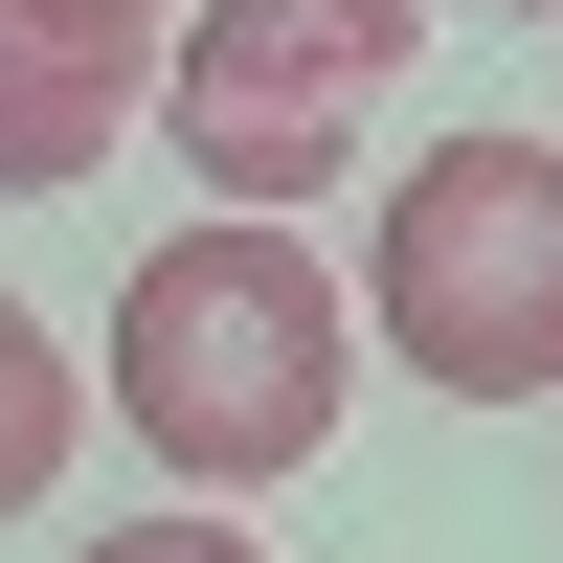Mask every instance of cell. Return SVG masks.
Returning a JSON list of instances; mask_svg holds the SVG:
<instances>
[{
	"mask_svg": "<svg viewBox=\"0 0 563 563\" xmlns=\"http://www.w3.org/2000/svg\"><path fill=\"white\" fill-rule=\"evenodd\" d=\"M361 339L451 406H541L563 384V135H451L384 180L361 249Z\"/></svg>",
	"mask_w": 563,
	"mask_h": 563,
	"instance_id": "obj_2",
	"label": "cell"
},
{
	"mask_svg": "<svg viewBox=\"0 0 563 563\" xmlns=\"http://www.w3.org/2000/svg\"><path fill=\"white\" fill-rule=\"evenodd\" d=\"M113 135H135V68H68V45L0 23V180H23V203H45V180H90Z\"/></svg>",
	"mask_w": 563,
	"mask_h": 563,
	"instance_id": "obj_4",
	"label": "cell"
},
{
	"mask_svg": "<svg viewBox=\"0 0 563 563\" xmlns=\"http://www.w3.org/2000/svg\"><path fill=\"white\" fill-rule=\"evenodd\" d=\"M0 23H23V45H68V68H135L180 0H0Z\"/></svg>",
	"mask_w": 563,
	"mask_h": 563,
	"instance_id": "obj_6",
	"label": "cell"
},
{
	"mask_svg": "<svg viewBox=\"0 0 563 563\" xmlns=\"http://www.w3.org/2000/svg\"><path fill=\"white\" fill-rule=\"evenodd\" d=\"M68 563H271L249 519H113V541H68Z\"/></svg>",
	"mask_w": 563,
	"mask_h": 563,
	"instance_id": "obj_7",
	"label": "cell"
},
{
	"mask_svg": "<svg viewBox=\"0 0 563 563\" xmlns=\"http://www.w3.org/2000/svg\"><path fill=\"white\" fill-rule=\"evenodd\" d=\"M113 406H135L158 474L271 496V474H316L339 406H361V294H339L271 203H225V225H180V249H135V294H113Z\"/></svg>",
	"mask_w": 563,
	"mask_h": 563,
	"instance_id": "obj_1",
	"label": "cell"
},
{
	"mask_svg": "<svg viewBox=\"0 0 563 563\" xmlns=\"http://www.w3.org/2000/svg\"><path fill=\"white\" fill-rule=\"evenodd\" d=\"M68 429H90V384H68V339H45L23 294H0V519H45V474H68Z\"/></svg>",
	"mask_w": 563,
	"mask_h": 563,
	"instance_id": "obj_5",
	"label": "cell"
},
{
	"mask_svg": "<svg viewBox=\"0 0 563 563\" xmlns=\"http://www.w3.org/2000/svg\"><path fill=\"white\" fill-rule=\"evenodd\" d=\"M406 45H429V0H180L158 23V158L294 225L361 158V113L406 90Z\"/></svg>",
	"mask_w": 563,
	"mask_h": 563,
	"instance_id": "obj_3",
	"label": "cell"
},
{
	"mask_svg": "<svg viewBox=\"0 0 563 563\" xmlns=\"http://www.w3.org/2000/svg\"><path fill=\"white\" fill-rule=\"evenodd\" d=\"M519 23H563V0H519Z\"/></svg>",
	"mask_w": 563,
	"mask_h": 563,
	"instance_id": "obj_8",
	"label": "cell"
}]
</instances>
